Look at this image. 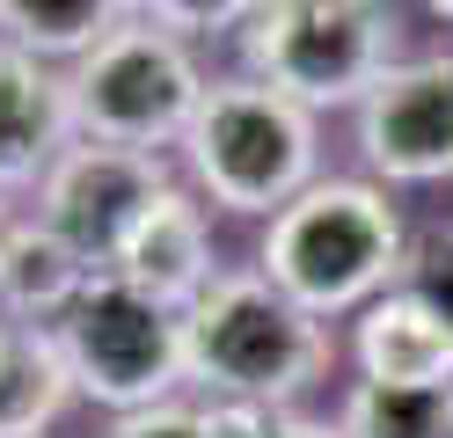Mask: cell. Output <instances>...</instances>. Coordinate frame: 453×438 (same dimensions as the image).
I'll return each instance as SVG.
<instances>
[{
  "instance_id": "1",
  "label": "cell",
  "mask_w": 453,
  "mask_h": 438,
  "mask_svg": "<svg viewBox=\"0 0 453 438\" xmlns=\"http://www.w3.org/2000/svg\"><path fill=\"white\" fill-rule=\"evenodd\" d=\"M403 256L410 227L395 212V190L365 183V175H322L264 227L257 271L315 321H336L365 314L380 292L403 285Z\"/></svg>"
},
{
  "instance_id": "2",
  "label": "cell",
  "mask_w": 453,
  "mask_h": 438,
  "mask_svg": "<svg viewBox=\"0 0 453 438\" xmlns=\"http://www.w3.org/2000/svg\"><path fill=\"white\" fill-rule=\"evenodd\" d=\"M336 358L329 321L293 307L257 263L249 271H219L212 292L183 314V373L205 402L257 409V417H286V409L315 388Z\"/></svg>"
},
{
  "instance_id": "3",
  "label": "cell",
  "mask_w": 453,
  "mask_h": 438,
  "mask_svg": "<svg viewBox=\"0 0 453 438\" xmlns=\"http://www.w3.org/2000/svg\"><path fill=\"white\" fill-rule=\"evenodd\" d=\"M322 117H307L278 88L226 73L205 88L190 132H183V168L190 190L226 219H278L300 190H315L322 175Z\"/></svg>"
},
{
  "instance_id": "4",
  "label": "cell",
  "mask_w": 453,
  "mask_h": 438,
  "mask_svg": "<svg viewBox=\"0 0 453 438\" xmlns=\"http://www.w3.org/2000/svg\"><path fill=\"white\" fill-rule=\"evenodd\" d=\"M234 58L249 81L278 88L307 117L358 110L403 51V15L373 0H264L234 22Z\"/></svg>"
},
{
  "instance_id": "5",
  "label": "cell",
  "mask_w": 453,
  "mask_h": 438,
  "mask_svg": "<svg viewBox=\"0 0 453 438\" xmlns=\"http://www.w3.org/2000/svg\"><path fill=\"white\" fill-rule=\"evenodd\" d=\"M205 66L161 8H132L110 37L66 73L73 139L125 146V154H161L183 146L197 103H205Z\"/></svg>"
},
{
  "instance_id": "6",
  "label": "cell",
  "mask_w": 453,
  "mask_h": 438,
  "mask_svg": "<svg viewBox=\"0 0 453 438\" xmlns=\"http://www.w3.org/2000/svg\"><path fill=\"white\" fill-rule=\"evenodd\" d=\"M66 358V380L81 402L110 409V417H139L154 402H176V388H190L183 373V314L154 307L147 292H132L125 278H96L73 300V314L51 329Z\"/></svg>"
},
{
  "instance_id": "7",
  "label": "cell",
  "mask_w": 453,
  "mask_h": 438,
  "mask_svg": "<svg viewBox=\"0 0 453 438\" xmlns=\"http://www.w3.org/2000/svg\"><path fill=\"white\" fill-rule=\"evenodd\" d=\"M176 190L161 154H125V146H96L73 139L51 175L37 183V219L59 234L66 249H81L96 271H118L125 242L139 234V219Z\"/></svg>"
},
{
  "instance_id": "8",
  "label": "cell",
  "mask_w": 453,
  "mask_h": 438,
  "mask_svg": "<svg viewBox=\"0 0 453 438\" xmlns=\"http://www.w3.org/2000/svg\"><path fill=\"white\" fill-rule=\"evenodd\" d=\"M365 183H453V51H410L380 73L358 110Z\"/></svg>"
},
{
  "instance_id": "9",
  "label": "cell",
  "mask_w": 453,
  "mask_h": 438,
  "mask_svg": "<svg viewBox=\"0 0 453 438\" xmlns=\"http://www.w3.org/2000/svg\"><path fill=\"white\" fill-rule=\"evenodd\" d=\"M110 278H125L132 292H147V300L168 307V314H190L212 292V278H219L212 204L176 183L147 219H139V234L125 242V256H118V271H110Z\"/></svg>"
},
{
  "instance_id": "10",
  "label": "cell",
  "mask_w": 453,
  "mask_h": 438,
  "mask_svg": "<svg viewBox=\"0 0 453 438\" xmlns=\"http://www.w3.org/2000/svg\"><path fill=\"white\" fill-rule=\"evenodd\" d=\"M66 146H73L66 73H51V66L0 44V197L37 190Z\"/></svg>"
},
{
  "instance_id": "11",
  "label": "cell",
  "mask_w": 453,
  "mask_h": 438,
  "mask_svg": "<svg viewBox=\"0 0 453 438\" xmlns=\"http://www.w3.org/2000/svg\"><path fill=\"white\" fill-rule=\"evenodd\" d=\"M351 365L365 388H453V336L395 285L351 314Z\"/></svg>"
},
{
  "instance_id": "12",
  "label": "cell",
  "mask_w": 453,
  "mask_h": 438,
  "mask_svg": "<svg viewBox=\"0 0 453 438\" xmlns=\"http://www.w3.org/2000/svg\"><path fill=\"white\" fill-rule=\"evenodd\" d=\"M103 271L81 249H66L37 212L8 227L0 242V314L8 321H30V329H59L73 314V300L88 292Z\"/></svg>"
},
{
  "instance_id": "13",
  "label": "cell",
  "mask_w": 453,
  "mask_h": 438,
  "mask_svg": "<svg viewBox=\"0 0 453 438\" xmlns=\"http://www.w3.org/2000/svg\"><path fill=\"white\" fill-rule=\"evenodd\" d=\"M73 409V380L51 329L0 314V438H44Z\"/></svg>"
},
{
  "instance_id": "14",
  "label": "cell",
  "mask_w": 453,
  "mask_h": 438,
  "mask_svg": "<svg viewBox=\"0 0 453 438\" xmlns=\"http://www.w3.org/2000/svg\"><path fill=\"white\" fill-rule=\"evenodd\" d=\"M125 15V0H0V44L51 73H73Z\"/></svg>"
},
{
  "instance_id": "15",
  "label": "cell",
  "mask_w": 453,
  "mask_h": 438,
  "mask_svg": "<svg viewBox=\"0 0 453 438\" xmlns=\"http://www.w3.org/2000/svg\"><path fill=\"white\" fill-rule=\"evenodd\" d=\"M336 424H344V438H453V388H365V380H351Z\"/></svg>"
},
{
  "instance_id": "16",
  "label": "cell",
  "mask_w": 453,
  "mask_h": 438,
  "mask_svg": "<svg viewBox=\"0 0 453 438\" xmlns=\"http://www.w3.org/2000/svg\"><path fill=\"white\" fill-rule=\"evenodd\" d=\"M403 292H410L432 321H446V336H453V219H432V227L410 234Z\"/></svg>"
},
{
  "instance_id": "17",
  "label": "cell",
  "mask_w": 453,
  "mask_h": 438,
  "mask_svg": "<svg viewBox=\"0 0 453 438\" xmlns=\"http://www.w3.org/2000/svg\"><path fill=\"white\" fill-rule=\"evenodd\" d=\"M103 438H219L212 431V409L205 402H154V409H139V417H110Z\"/></svg>"
},
{
  "instance_id": "18",
  "label": "cell",
  "mask_w": 453,
  "mask_h": 438,
  "mask_svg": "<svg viewBox=\"0 0 453 438\" xmlns=\"http://www.w3.org/2000/svg\"><path fill=\"white\" fill-rule=\"evenodd\" d=\"M249 438H344V424H336V417H300V409H286V417H264Z\"/></svg>"
},
{
  "instance_id": "19",
  "label": "cell",
  "mask_w": 453,
  "mask_h": 438,
  "mask_svg": "<svg viewBox=\"0 0 453 438\" xmlns=\"http://www.w3.org/2000/svg\"><path fill=\"white\" fill-rule=\"evenodd\" d=\"M8 227H15V212H8V197H0V242H8Z\"/></svg>"
}]
</instances>
